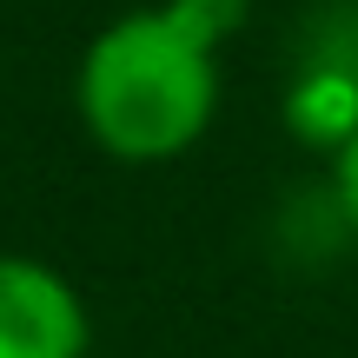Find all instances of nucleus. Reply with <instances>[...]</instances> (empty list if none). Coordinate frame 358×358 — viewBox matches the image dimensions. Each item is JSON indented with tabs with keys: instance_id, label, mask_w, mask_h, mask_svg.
I'll use <instances>...</instances> for the list:
<instances>
[{
	"instance_id": "obj_1",
	"label": "nucleus",
	"mask_w": 358,
	"mask_h": 358,
	"mask_svg": "<svg viewBox=\"0 0 358 358\" xmlns=\"http://www.w3.org/2000/svg\"><path fill=\"white\" fill-rule=\"evenodd\" d=\"M239 20L245 0H159L106 20L73 73L93 146L127 166L192 153L219 113V40Z\"/></svg>"
},
{
	"instance_id": "obj_2",
	"label": "nucleus",
	"mask_w": 358,
	"mask_h": 358,
	"mask_svg": "<svg viewBox=\"0 0 358 358\" xmlns=\"http://www.w3.org/2000/svg\"><path fill=\"white\" fill-rule=\"evenodd\" d=\"M87 299L47 259L0 252V358H93Z\"/></svg>"
},
{
	"instance_id": "obj_3",
	"label": "nucleus",
	"mask_w": 358,
	"mask_h": 358,
	"mask_svg": "<svg viewBox=\"0 0 358 358\" xmlns=\"http://www.w3.org/2000/svg\"><path fill=\"white\" fill-rule=\"evenodd\" d=\"M332 192H338V213L358 226V127L338 140V153H332Z\"/></svg>"
}]
</instances>
